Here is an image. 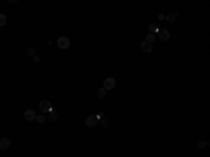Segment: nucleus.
Instances as JSON below:
<instances>
[{
	"label": "nucleus",
	"instance_id": "1",
	"mask_svg": "<svg viewBox=\"0 0 210 157\" xmlns=\"http://www.w3.org/2000/svg\"><path fill=\"white\" fill-rule=\"evenodd\" d=\"M58 46L62 48V49H67V48L70 46V41H69V38H66V37H60V38L58 39Z\"/></svg>",
	"mask_w": 210,
	"mask_h": 157
},
{
	"label": "nucleus",
	"instance_id": "2",
	"mask_svg": "<svg viewBox=\"0 0 210 157\" xmlns=\"http://www.w3.org/2000/svg\"><path fill=\"white\" fill-rule=\"evenodd\" d=\"M39 109H41L43 114H45V112H51V111H52V105H51L49 101L43 100V101H41V104H39Z\"/></svg>",
	"mask_w": 210,
	"mask_h": 157
},
{
	"label": "nucleus",
	"instance_id": "3",
	"mask_svg": "<svg viewBox=\"0 0 210 157\" xmlns=\"http://www.w3.org/2000/svg\"><path fill=\"white\" fill-rule=\"evenodd\" d=\"M114 87H115V79H112V77L105 79V82H104V88L105 90H112Z\"/></svg>",
	"mask_w": 210,
	"mask_h": 157
},
{
	"label": "nucleus",
	"instance_id": "4",
	"mask_svg": "<svg viewBox=\"0 0 210 157\" xmlns=\"http://www.w3.org/2000/svg\"><path fill=\"white\" fill-rule=\"evenodd\" d=\"M10 146H11V140H10V139H7V137L0 139V149H1V150H7Z\"/></svg>",
	"mask_w": 210,
	"mask_h": 157
},
{
	"label": "nucleus",
	"instance_id": "5",
	"mask_svg": "<svg viewBox=\"0 0 210 157\" xmlns=\"http://www.w3.org/2000/svg\"><path fill=\"white\" fill-rule=\"evenodd\" d=\"M24 118H25L27 121H34V119L37 118V114H35L34 109H27V111L24 112Z\"/></svg>",
	"mask_w": 210,
	"mask_h": 157
},
{
	"label": "nucleus",
	"instance_id": "6",
	"mask_svg": "<svg viewBox=\"0 0 210 157\" xmlns=\"http://www.w3.org/2000/svg\"><path fill=\"white\" fill-rule=\"evenodd\" d=\"M98 124V118L97 116H87L85 118V125L87 126H95Z\"/></svg>",
	"mask_w": 210,
	"mask_h": 157
},
{
	"label": "nucleus",
	"instance_id": "7",
	"mask_svg": "<svg viewBox=\"0 0 210 157\" xmlns=\"http://www.w3.org/2000/svg\"><path fill=\"white\" fill-rule=\"evenodd\" d=\"M158 37H160V39H163V41H167L168 38H169V32L165 30V28H161V30H158Z\"/></svg>",
	"mask_w": 210,
	"mask_h": 157
},
{
	"label": "nucleus",
	"instance_id": "8",
	"mask_svg": "<svg viewBox=\"0 0 210 157\" xmlns=\"http://www.w3.org/2000/svg\"><path fill=\"white\" fill-rule=\"evenodd\" d=\"M151 49H153V48H151V45H150V43H147L146 41L142 42V51H143V52L148 53V52H151Z\"/></svg>",
	"mask_w": 210,
	"mask_h": 157
},
{
	"label": "nucleus",
	"instance_id": "9",
	"mask_svg": "<svg viewBox=\"0 0 210 157\" xmlns=\"http://www.w3.org/2000/svg\"><path fill=\"white\" fill-rule=\"evenodd\" d=\"M59 118V114L56 112V111H51V114H49V119L51 121H56Z\"/></svg>",
	"mask_w": 210,
	"mask_h": 157
},
{
	"label": "nucleus",
	"instance_id": "10",
	"mask_svg": "<svg viewBox=\"0 0 210 157\" xmlns=\"http://www.w3.org/2000/svg\"><path fill=\"white\" fill-rule=\"evenodd\" d=\"M154 39H156V35H154V34H148V35L146 37V42H147V43L154 42Z\"/></svg>",
	"mask_w": 210,
	"mask_h": 157
},
{
	"label": "nucleus",
	"instance_id": "11",
	"mask_svg": "<svg viewBox=\"0 0 210 157\" xmlns=\"http://www.w3.org/2000/svg\"><path fill=\"white\" fill-rule=\"evenodd\" d=\"M101 124H102V126H104V128H109V119H106V118H102V119H101Z\"/></svg>",
	"mask_w": 210,
	"mask_h": 157
},
{
	"label": "nucleus",
	"instance_id": "12",
	"mask_svg": "<svg viewBox=\"0 0 210 157\" xmlns=\"http://www.w3.org/2000/svg\"><path fill=\"white\" fill-rule=\"evenodd\" d=\"M105 94H106V90H105V88H100V90H98V97H100V98L105 97Z\"/></svg>",
	"mask_w": 210,
	"mask_h": 157
},
{
	"label": "nucleus",
	"instance_id": "13",
	"mask_svg": "<svg viewBox=\"0 0 210 157\" xmlns=\"http://www.w3.org/2000/svg\"><path fill=\"white\" fill-rule=\"evenodd\" d=\"M148 31L151 32V34H153V32H156V31H158L157 25H156V24H151V25H150V27H148Z\"/></svg>",
	"mask_w": 210,
	"mask_h": 157
},
{
	"label": "nucleus",
	"instance_id": "14",
	"mask_svg": "<svg viewBox=\"0 0 210 157\" xmlns=\"http://www.w3.org/2000/svg\"><path fill=\"white\" fill-rule=\"evenodd\" d=\"M6 24V16L4 14H0V27H3Z\"/></svg>",
	"mask_w": 210,
	"mask_h": 157
},
{
	"label": "nucleus",
	"instance_id": "15",
	"mask_svg": "<svg viewBox=\"0 0 210 157\" xmlns=\"http://www.w3.org/2000/svg\"><path fill=\"white\" fill-rule=\"evenodd\" d=\"M35 119H37L39 124H43V122H45V115H38Z\"/></svg>",
	"mask_w": 210,
	"mask_h": 157
},
{
	"label": "nucleus",
	"instance_id": "16",
	"mask_svg": "<svg viewBox=\"0 0 210 157\" xmlns=\"http://www.w3.org/2000/svg\"><path fill=\"white\" fill-rule=\"evenodd\" d=\"M175 16H177V14H175ZM175 16H167V20L169 21V22H172V21H174V18H175Z\"/></svg>",
	"mask_w": 210,
	"mask_h": 157
},
{
	"label": "nucleus",
	"instance_id": "17",
	"mask_svg": "<svg viewBox=\"0 0 210 157\" xmlns=\"http://www.w3.org/2000/svg\"><path fill=\"white\" fill-rule=\"evenodd\" d=\"M206 146V142H199V147L202 149V147H205Z\"/></svg>",
	"mask_w": 210,
	"mask_h": 157
},
{
	"label": "nucleus",
	"instance_id": "18",
	"mask_svg": "<svg viewBox=\"0 0 210 157\" xmlns=\"http://www.w3.org/2000/svg\"><path fill=\"white\" fill-rule=\"evenodd\" d=\"M32 53H34V49H28V51H27V55H28V56H31Z\"/></svg>",
	"mask_w": 210,
	"mask_h": 157
}]
</instances>
